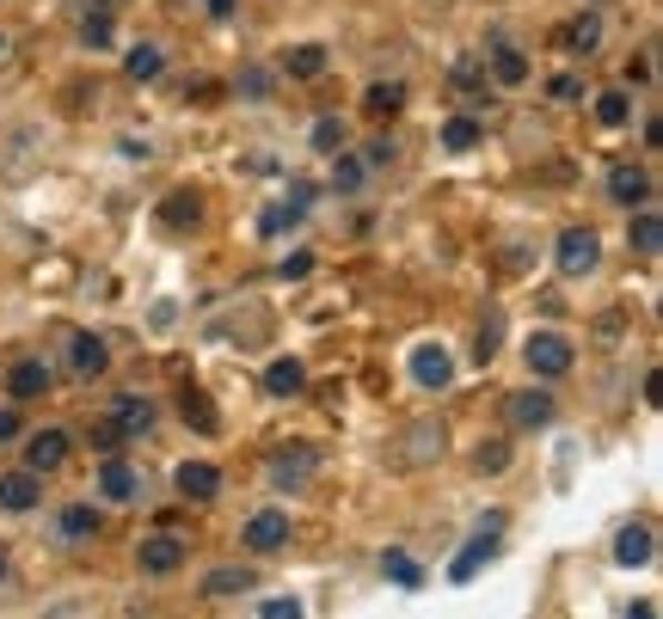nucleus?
Here are the masks:
<instances>
[{
    "label": "nucleus",
    "mask_w": 663,
    "mask_h": 619,
    "mask_svg": "<svg viewBox=\"0 0 663 619\" xmlns=\"http://www.w3.org/2000/svg\"><path fill=\"white\" fill-rule=\"evenodd\" d=\"M363 166H369V172L394 166V142H369V147H363Z\"/></svg>",
    "instance_id": "nucleus-43"
},
{
    "label": "nucleus",
    "mask_w": 663,
    "mask_h": 619,
    "mask_svg": "<svg viewBox=\"0 0 663 619\" xmlns=\"http://www.w3.org/2000/svg\"><path fill=\"white\" fill-rule=\"evenodd\" d=\"M50 386H55V369H50V362H38V357L13 362V374H7V393H13V399H43Z\"/></svg>",
    "instance_id": "nucleus-14"
},
{
    "label": "nucleus",
    "mask_w": 663,
    "mask_h": 619,
    "mask_svg": "<svg viewBox=\"0 0 663 619\" xmlns=\"http://www.w3.org/2000/svg\"><path fill=\"white\" fill-rule=\"evenodd\" d=\"M239 546L258 553V558L283 553V546H289V515H283V509H258L253 522H246V534H239Z\"/></svg>",
    "instance_id": "nucleus-4"
},
{
    "label": "nucleus",
    "mask_w": 663,
    "mask_h": 619,
    "mask_svg": "<svg viewBox=\"0 0 663 619\" xmlns=\"http://www.w3.org/2000/svg\"><path fill=\"white\" fill-rule=\"evenodd\" d=\"M178 417H185V423H191V430H197V435H215V430H222V417H215V405H210V399L197 393V386H185V393H178Z\"/></svg>",
    "instance_id": "nucleus-27"
},
{
    "label": "nucleus",
    "mask_w": 663,
    "mask_h": 619,
    "mask_svg": "<svg viewBox=\"0 0 663 619\" xmlns=\"http://www.w3.org/2000/svg\"><path fill=\"white\" fill-rule=\"evenodd\" d=\"M0 62H7V31H0Z\"/></svg>",
    "instance_id": "nucleus-50"
},
{
    "label": "nucleus",
    "mask_w": 663,
    "mask_h": 619,
    "mask_svg": "<svg viewBox=\"0 0 663 619\" xmlns=\"http://www.w3.org/2000/svg\"><path fill=\"white\" fill-rule=\"evenodd\" d=\"M265 393H271V399H295V393H307V369H302L295 357H277V362L265 369Z\"/></svg>",
    "instance_id": "nucleus-24"
},
{
    "label": "nucleus",
    "mask_w": 663,
    "mask_h": 619,
    "mask_svg": "<svg viewBox=\"0 0 663 619\" xmlns=\"http://www.w3.org/2000/svg\"><path fill=\"white\" fill-rule=\"evenodd\" d=\"M43 172V130L38 123H13V130H0V185L19 190L31 185Z\"/></svg>",
    "instance_id": "nucleus-1"
},
{
    "label": "nucleus",
    "mask_w": 663,
    "mask_h": 619,
    "mask_svg": "<svg viewBox=\"0 0 663 619\" xmlns=\"http://www.w3.org/2000/svg\"><path fill=\"white\" fill-rule=\"evenodd\" d=\"M596 338H602V343H614V338H621V313H602V326H596Z\"/></svg>",
    "instance_id": "nucleus-47"
},
{
    "label": "nucleus",
    "mask_w": 663,
    "mask_h": 619,
    "mask_svg": "<svg viewBox=\"0 0 663 619\" xmlns=\"http://www.w3.org/2000/svg\"><path fill=\"white\" fill-rule=\"evenodd\" d=\"M283 74L319 80V74H326V43H295V50H283Z\"/></svg>",
    "instance_id": "nucleus-26"
},
{
    "label": "nucleus",
    "mask_w": 663,
    "mask_h": 619,
    "mask_svg": "<svg viewBox=\"0 0 663 619\" xmlns=\"http://www.w3.org/2000/svg\"><path fill=\"white\" fill-rule=\"evenodd\" d=\"M626 80H633V86H645V80H651V55H633V62H626Z\"/></svg>",
    "instance_id": "nucleus-46"
},
{
    "label": "nucleus",
    "mask_w": 663,
    "mask_h": 619,
    "mask_svg": "<svg viewBox=\"0 0 663 619\" xmlns=\"http://www.w3.org/2000/svg\"><path fill=\"white\" fill-rule=\"evenodd\" d=\"M0 577H7V558H0Z\"/></svg>",
    "instance_id": "nucleus-51"
},
{
    "label": "nucleus",
    "mask_w": 663,
    "mask_h": 619,
    "mask_svg": "<svg viewBox=\"0 0 663 619\" xmlns=\"http://www.w3.org/2000/svg\"><path fill=\"white\" fill-rule=\"evenodd\" d=\"M118 442H123V435H118V423H111V417H99V423H93V448H99V454H118Z\"/></svg>",
    "instance_id": "nucleus-41"
},
{
    "label": "nucleus",
    "mask_w": 663,
    "mask_h": 619,
    "mask_svg": "<svg viewBox=\"0 0 663 619\" xmlns=\"http://www.w3.org/2000/svg\"><path fill=\"white\" fill-rule=\"evenodd\" d=\"M553 264H559V277H590L602 264V239L590 234V227H565L553 246Z\"/></svg>",
    "instance_id": "nucleus-3"
},
{
    "label": "nucleus",
    "mask_w": 663,
    "mask_h": 619,
    "mask_svg": "<svg viewBox=\"0 0 663 619\" xmlns=\"http://www.w3.org/2000/svg\"><path fill=\"white\" fill-rule=\"evenodd\" d=\"M258 589V570L253 565H215L203 577V601H239V595Z\"/></svg>",
    "instance_id": "nucleus-6"
},
{
    "label": "nucleus",
    "mask_w": 663,
    "mask_h": 619,
    "mask_svg": "<svg viewBox=\"0 0 663 619\" xmlns=\"http://www.w3.org/2000/svg\"><path fill=\"white\" fill-rule=\"evenodd\" d=\"M406 111V86L399 80H375L369 93H363V117L369 123H387V117H399Z\"/></svg>",
    "instance_id": "nucleus-21"
},
{
    "label": "nucleus",
    "mask_w": 663,
    "mask_h": 619,
    "mask_svg": "<svg viewBox=\"0 0 663 619\" xmlns=\"http://www.w3.org/2000/svg\"><path fill=\"white\" fill-rule=\"evenodd\" d=\"M626 239H633L639 258H657V251H663V215L651 209V203H639V215L626 221Z\"/></svg>",
    "instance_id": "nucleus-20"
},
{
    "label": "nucleus",
    "mask_w": 663,
    "mask_h": 619,
    "mask_svg": "<svg viewBox=\"0 0 663 619\" xmlns=\"http://www.w3.org/2000/svg\"><path fill=\"white\" fill-rule=\"evenodd\" d=\"M363 172H369V166H363V159H350L345 147H338V154H332V190H357Z\"/></svg>",
    "instance_id": "nucleus-36"
},
{
    "label": "nucleus",
    "mask_w": 663,
    "mask_h": 619,
    "mask_svg": "<svg viewBox=\"0 0 663 619\" xmlns=\"http://www.w3.org/2000/svg\"><path fill=\"white\" fill-rule=\"evenodd\" d=\"M197 221H203L197 190H173V197L160 203V227H166V234H185V227H197Z\"/></svg>",
    "instance_id": "nucleus-22"
},
{
    "label": "nucleus",
    "mask_w": 663,
    "mask_h": 619,
    "mask_svg": "<svg viewBox=\"0 0 663 619\" xmlns=\"http://www.w3.org/2000/svg\"><path fill=\"white\" fill-rule=\"evenodd\" d=\"M491 80H498V86H522V80H529V55H522V50H498V55H491Z\"/></svg>",
    "instance_id": "nucleus-32"
},
{
    "label": "nucleus",
    "mask_w": 663,
    "mask_h": 619,
    "mask_svg": "<svg viewBox=\"0 0 663 619\" xmlns=\"http://www.w3.org/2000/svg\"><path fill=\"white\" fill-rule=\"evenodd\" d=\"M203 7H210V19H227V13H234V0H203Z\"/></svg>",
    "instance_id": "nucleus-49"
},
{
    "label": "nucleus",
    "mask_w": 663,
    "mask_h": 619,
    "mask_svg": "<svg viewBox=\"0 0 663 619\" xmlns=\"http://www.w3.org/2000/svg\"><path fill=\"white\" fill-rule=\"evenodd\" d=\"M596 123H602V130H626V123H633V99H626L621 86L596 93Z\"/></svg>",
    "instance_id": "nucleus-29"
},
{
    "label": "nucleus",
    "mask_w": 663,
    "mask_h": 619,
    "mask_svg": "<svg viewBox=\"0 0 663 619\" xmlns=\"http://www.w3.org/2000/svg\"><path fill=\"white\" fill-rule=\"evenodd\" d=\"M38 497H43V485H38V473H31V466H26V473L0 478V509H7V515H26Z\"/></svg>",
    "instance_id": "nucleus-23"
},
{
    "label": "nucleus",
    "mask_w": 663,
    "mask_h": 619,
    "mask_svg": "<svg viewBox=\"0 0 663 619\" xmlns=\"http://www.w3.org/2000/svg\"><path fill=\"white\" fill-rule=\"evenodd\" d=\"M338 147H345V123H338V117H319V123H314V154H338Z\"/></svg>",
    "instance_id": "nucleus-37"
},
{
    "label": "nucleus",
    "mask_w": 663,
    "mask_h": 619,
    "mask_svg": "<svg viewBox=\"0 0 663 619\" xmlns=\"http://www.w3.org/2000/svg\"><path fill=\"white\" fill-rule=\"evenodd\" d=\"M491 553H498V546H491V534H473V540H467V553L449 565V577H455V582H473L479 565H491Z\"/></svg>",
    "instance_id": "nucleus-28"
},
{
    "label": "nucleus",
    "mask_w": 663,
    "mask_h": 619,
    "mask_svg": "<svg viewBox=\"0 0 663 619\" xmlns=\"http://www.w3.org/2000/svg\"><path fill=\"white\" fill-rule=\"evenodd\" d=\"M99 497H111V503H135V497H142V478H135L130 466L118 461V454H105V466H99Z\"/></svg>",
    "instance_id": "nucleus-18"
},
{
    "label": "nucleus",
    "mask_w": 663,
    "mask_h": 619,
    "mask_svg": "<svg viewBox=\"0 0 663 619\" xmlns=\"http://www.w3.org/2000/svg\"><path fill=\"white\" fill-rule=\"evenodd\" d=\"M479 80H486V68H479L473 55H461V62H455V86H479Z\"/></svg>",
    "instance_id": "nucleus-45"
},
{
    "label": "nucleus",
    "mask_w": 663,
    "mask_h": 619,
    "mask_svg": "<svg viewBox=\"0 0 663 619\" xmlns=\"http://www.w3.org/2000/svg\"><path fill=\"white\" fill-rule=\"evenodd\" d=\"M411 381L425 386V393H442V386L455 381L449 350H442V343H418V350H411Z\"/></svg>",
    "instance_id": "nucleus-7"
},
{
    "label": "nucleus",
    "mask_w": 663,
    "mask_h": 619,
    "mask_svg": "<svg viewBox=\"0 0 663 619\" xmlns=\"http://www.w3.org/2000/svg\"><path fill=\"white\" fill-rule=\"evenodd\" d=\"M381 570L399 582V589H418V582H425V565H418L411 553H387V558H381Z\"/></svg>",
    "instance_id": "nucleus-33"
},
{
    "label": "nucleus",
    "mask_w": 663,
    "mask_h": 619,
    "mask_svg": "<svg viewBox=\"0 0 663 619\" xmlns=\"http://www.w3.org/2000/svg\"><path fill=\"white\" fill-rule=\"evenodd\" d=\"M442 442H449L442 417H418V423L406 430V461H411V466H430V461H442Z\"/></svg>",
    "instance_id": "nucleus-12"
},
{
    "label": "nucleus",
    "mask_w": 663,
    "mask_h": 619,
    "mask_svg": "<svg viewBox=\"0 0 663 619\" xmlns=\"http://www.w3.org/2000/svg\"><path fill=\"white\" fill-rule=\"evenodd\" d=\"M547 93H553L559 105H578V99H584V80H578V74H559L553 86H547Z\"/></svg>",
    "instance_id": "nucleus-40"
},
{
    "label": "nucleus",
    "mask_w": 663,
    "mask_h": 619,
    "mask_svg": "<svg viewBox=\"0 0 663 619\" xmlns=\"http://www.w3.org/2000/svg\"><path fill=\"white\" fill-rule=\"evenodd\" d=\"M522 362H529V374H541V381H559V374L578 369V350H571V338H559V331H534V338L522 343Z\"/></svg>",
    "instance_id": "nucleus-2"
},
{
    "label": "nucleus",
    "mask_w": 663,
    "mask_h": 619,
    "mask_svg": "<svg viewBox=\"0 0 663 619\" xmlns=\"http://www.w3.org/2000/svg\"><path fill=\"white\" fill-rule=\"evenodd\" d=\"M68 448H74L68 430H38V435H26V466L43 478V473H55V466L68 461Z\"/></svg>",
    "instance_id": "nucleus-11"
},
{
    "label": "nucleus",
    "mask_w": 663,
    "mask_h": 619,
    "mask_svg": "<svg viewBox=\"0 0 663 619\" xmlns=\"http://www.w3.org/2000/svg\"><path fill=\"white\" fill-rule=\"evenodd\" d=\"M173 485H178V497H191V503H210L215 491H222V473H215L210 461H185L173 473Z\"/></svg>",
    "instance_id": "nucleus-17"
},
{
    "label": "nucleus",
    "mask_w": 663,
    "mask_h": 619,
    "mask_svg": "<svg viewBox=\"0 0 663 619\" xmlns=\"http://www.w3.org/2000/svg\"><path fill=\"white\" fill-rule=\"evenodd\" d=\"M651 558H657V534H651L645 522H626L621 534H614V565H626V570H645Z\"/></svg>",
    "instance_id": "nucleus-10"
},
{
    "label": "nucleus",
    "mask_w": 663,
    "mask_h": 619,
    "mask_svg": "<svg viewBox=\"0 0 663 619\" xmlns=\"http://www.w3.org/2000/svg\"><path fill=\"white\" fill-rule=\"evenodd\" d=\"M314 466H319V454L295 442V448L271 454V485H277V491H302L307 478H314Z\"/></svg>",
    "instance_id": "nucleus-8"
},
{
    "label": "nucleus",
    "mask_w": 663,
    "mask_h": 619,
    "mask_svg": "<svg viewBox=\"0 0 663 619\" xmlns=\"http://www.w3.org/2000/svg\"><path fill=\"white\" fill-rule=\"evenodd\" d=\"M510 430H547V423H553V393H547V386H522V393H510Z\"/></svg>",
    "instance_id": "nucleus-5"
},
{
    "label": "nucleus",
    "mask_w": 663,
    "mask_h": 619,
    "mask_svg": "<svg viewBox=\"0 0 663 619\" xmlns=\"http://www.w3.org/2000/svg\"><path fill=\"white\" fill-rule=\"evenodd\" d=\"M185 99H197V105H210V99H222V80H210V74H203V80H191V86H185Z\"/></svg>",
    "instance_id": "nucleus-44"
},
{
    "label": "nucleus",
    "mask_w": 663,
    "mask_h": 619,
    "mask_svg": "<svg viewBox=\"0 0 663 619\" xmlns=\"http://www.w3.org/2000/svg\"><path fill=\"white\" fill-rule=\"evenodd\" d=\"M239 99H253V105H265V99H271V74H265V68H246V74H239Z\"/></svg>",
    "instance_id": "nucleus-39"
},
{
    "label": "nucleus",
    "mask_w": 663,
    "mask_h": 619,
    "mask_svg": "<svg viewBox=\"0 0 663 619\" xmlns=\"http://www.w3.org/2000/svg\"><path fill=\"white\" fill-rule=\"evenodd\" d=\"M498 338H504V313H486V319H479V338H473V362L498 357Z\"/></svg>",
    "instance_id": "nucleus-34"
},
{
    "label": "nucleus",
    "mask_w": 663,
    "mask_h": 619,
    "mask_svg": "<svg viewBox=\"0 0 663 619\" xmlns=\"http://www.w3.org/2000/svg\"><path fill=\"white\" fill-rule=\"evenodd\" d=\"M111 423H118V435H123V442H130V435H147V430H154V399L123 393L118 405H111Z\"/></svg>",
    "instance_id": "nucleus-16"
},
{
    "label": "nucleus",
    "mask_w": 663,
    "mask_h": 619,
    "mask_svg": "<svg viewBox=\"0 0 663 619\" xmlns=\"http://www.w3.org/2000/svg\"><path fill=\"white\" fill-rule=\"evenodd\" d=\"M559 43H565L571 55H596L602 50V13H578L565 31H559Z\"/></svg>",
    "instance_id": "nucleus-25"
},
{
    "label": "nucleus",
    "mask_w": 663,
    "mask_h": 619,
    "mask_svg": "<svg viewBox=\"0 0 663 619\" xmlns=\"http://www.w3.org/2000/svg\"><path fill=\"white\" fill-rule=\"evenodd\" d=\"M258 613H265V619H295V613H302V601H295V595H277V601H258Z\"/></svg>",
    "instance_id": "nucleus-42"
},
{
    "label": "nucleus",
    "mask_w": 663,
    "mask_h": 619,
    "mask_svg": "<svg viewBox=\"0 0 663 619\" xmlns=\"http://www.w3.org/2000/svg\"><path fill=\"white\" fill-rule=\"evenodd\" d=\"M123 68H130V80H160L166 55H160L154 43H135V50H130V62H123Z\"/></svg>",
    "instance_id": "nucleus-35"
},
{
    "label": "nucleus",
    "mask_w": 663,
    "mask_h": 619,
    "mask_svg": "<svg viewBox=\"0 0 663 619\" xmlns=\"http://www.w3.org/2000/svg\"><path fill=\"white\" fill-rule=\"evenodd\" d=\"M609 203H621V209L651 203V172L645 166H609Z\"/></svg>",
    "instance_id": "nucleus-13"
},
{
    "label": "nucleus",
    "mask_w": 663,
    "mask_h": 619,
    "mask_svg": "<svg viewBox=\"0 0 663 619\" xmlns=\"http://www.w3.org/2000/svg\"><path fill=\"white\" fill-rule=\"evenodd\" d=\"M13 435H19V417L13 411H0V442H13Z\"/></svg>",
    "instance_id": "nucleus-48"
},
{
    "label": "nucleus",
    "mask_w": 663,
    "mask_h": 619,
    "mask_svg": "<svg viewBox=\"0 0 663 619\" xmlns=\"http://www.w3.org/2000/svg\"><path fill=\"white\" fill-rule=\"evenodd\" d=\"M504 466H510V442H504V435H491V442H479V448H473V473L479 478H498Z\"/></svg>",
    "instance_id": "nucleus-31"
},
{
    "label": "nucleus",
    "mask_w": 663,
    "mask_h": 619,
    "mask_svg": "<svg viewBox=\"0 0 663 619\" xmlns=\"http://www.w3.org/2000/svg\"><path fill=\"white\" fill-rule=\"evenodd\" d=\"M68 369H74L80 381H93V374H105V369H111V350H105V338H93V331H80V338L68 343Z\"/></svg>",
    "instance_id": "nucleus-15"
},
{
    "label": "nucleus",
    "mask_w": 663,
    "mask_h": 619,
    "mask_svg": "<svg viewBox=\"0 0 663 619\" xmlns=\"http://www.w3.org/2000/svg\"><path fill=\"white\" fill-rule=\"evenodd\" d=\"M479 142H486L479 117H449V123H442V147H449V154H473Z\"/></svg>",
    "instance_id": "nucleus-30"
},
{
    "label": "nucleus",
    "mask_w": 663,
    "mask_h": 619,
    "mask_svg": "<svg viewBox=\"0 0 663 619\" xmlns=\"http://www.w3.org/2000/svg\"><path fill=\"white\" fill-rule=\"evenodd\" d=\"M135 565H142L147 577H173V570L185 565V540H178V534H154V540L135 546Z\"/></svg>",
    "instance_id": "nucleus-9"
},
{
    "label": "nucleus",
    "mask_w": 663,
    "mask_h": 619,
    "mask_svg": "<svg viewBox=\"0 0 663 619\" xmlns=\"http://www.w3.org/2000/svg\"><path fill=\"white\" fill-rule=\"evenodd\" d=\"M80 43H86V50H105V43H111V19L86 13V19H80Z\"/></svg>",
    "instance_id": "nucleus-38"
},
{
    "label": "nucleus",
    "mask_w": 663,
    "mask_h": 619,
    "mask_svg": "<svg viewBox=\"0 0 663 619\" xmlns=\"http://www.w3.org/2000/svg\"><path fill=\"white\" fill-rule=\"evenodd\" d=\"M55 534H62L68 546H86V540H99V509H93V503H68V509L55 515Z\"/></svg>",
    "instance_id": "nucleus-19"
}]
</instances>
